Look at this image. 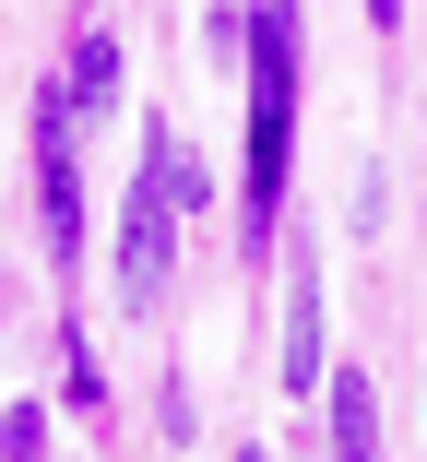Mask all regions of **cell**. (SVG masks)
<instances>
[{
    "label": "cell",
    "mask_w": 427,
    "mask_h": 462,
    "mask_svg": "<svg viewBox=\"0 0 427 462\" xmlns=\"http://www.w3.org/2000/svg\"><path fill=\"white\" fill-rule=\"evenodd\" d=\"M285 166H297V0H262V13H249V166H237V226H249V249L274 237Z\"/></svg>",
    "instance_id": "6da1fadb"
},
{
    "label": "cell",
    "mask_w": 427,
    "mask_h": 462,
    "mask_svg": "<svg viewBox=\"0 0 427 462\" xmlns=\"http://www.w3.org/2000/svg\"><path fill=\"white\" fill-rule=\"evenodd\" d=\"M332 332H320V261H297V285H285V392L297 403H320V380H332Z\"/></svg>",
    "instance_id": "5b68a950"
},
{
    "label": "cell",
    "mask_w": 427,
    "mask_h": 462,
    "mask_svg": "<svg viewBox=\"0 0 427 462\" xmlns=\"http://www.w3.org/2000/svg\"><path fill=\"white\" fill-rule=\"evenodd\" d=\"M320 415H332V462H380V392H368V367H332Z\"/></svg>",
    "instance_id": "8992f818"
},
{
    "label": "cell",
    "mask_w": 427,
    "mask_h": 462,
    "mask_svg": "<svg viewBox=\"0 0 427 462\" xmlns=\"http://www.w3.org/2000/svg\"><path fill=\"white\" fill-rule=\"evenodd\" d=\"M226 462H274V450H249V439H226Z\"/></svg>",
    "instance_id": "9c48e42d"
},
{
    "label": "cell",
    "mask_w": 427,
    "mask_h": 462,
    "mask_svg": "<svg viewBox=\"0 0 427 462\" xmlns=\"http://www.w3.org/2000/svg\"><path fill=\"white\" fill-rule=\"evenodd\" d=\"M202 202H214L202 154L154 119V131H143V166H131V202H119V297H131V309L166 297V273H179V214H202Z\"/></svg>",
    "instance_id": "7a4b0ae2"
},
{
    "label": "cell",
    "mask_w": 427,
    "mask_h": 462,
    "mask_svg": "<svg viewBox=\"0 0 427 462\" xmlns=\"http://www.w3.org/2000/svg\"><path fill=\"white\" fill-rule=\"evenodd\" d=\"M48 107H60L71 131L119 107V36H107V24H83V36H71V60H60V83H48Z\"/></svg>",
    "instance_id": "277c9868"
},
{
    "label": "cell",
    "mask_w": 427,
    "mask_h": 462,
    "mask_svg": "<svg viewBox=\"0 0 427 462\" xmlns=\"http://www.w3.org/2000/svg\"><path fill=\"white\" fill-rule=\"evenodd\" d=\"M368 24H380V36H392V24H404V0H368Z\"/></svg>",
    "instance_id": "ba28073f"
},
{
    "label": "cell",
    "mask_w": 427,
    "mask_h": 462,
    "mask_svg": "<svg viewBox=\"0 0 427 462\" xmlns=\"http://www.w3.org/2000/svg\"><path fill=\"white\" fill-rule=\"evenodd\" d=\"M0 462H48V403H13V415H0Z\"/></svg>",
    "instance_id": "52a82bcc"
},
{
    "label": "cell",
    "mask_w": 427,
    "mask_h": 462,
    "mask_svg": "<svg viewBox=\"0 0 427 462\" xmlns=\"http://www.w3.org/2000/svg\"><path fill=\"white\" fill-rule=\"evenodd\" d=\"M71 143H83V131L36 96V214H48V249H60V261L83 249V178H71Z\"/></svg>",
    "instance_id": "3957f363"
}]
</instances>
